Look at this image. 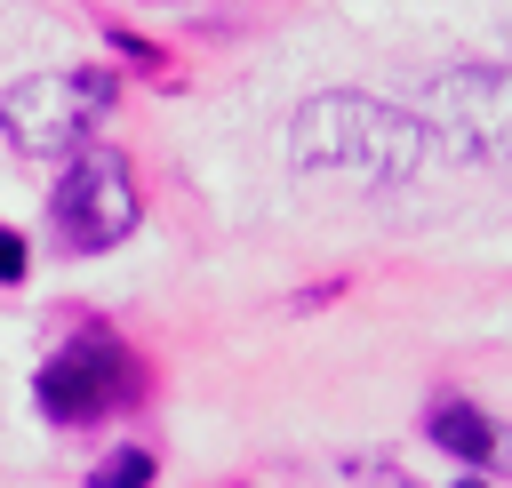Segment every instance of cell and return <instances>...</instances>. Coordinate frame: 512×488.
Instances as JSON below:
<instances>
[{
    "label": "cell",
    "instance_id": "obj_10",
    "mask_svg": "<svg viewBox=\"0 0 512 488\" xmlns=\"http://www.w3.org/2000/svg\"><path fill=\"white\" fill-rule=\"evenodd\" d=\"M504 48H512V24H504Z\"/></svg>",
    "mask_w": 512,
    "mask_h": 488
},
{
    "label": "cell",
    "instance_id": "obj_9",
    "mask_svg": "<svg viewBox=\"0 0 512 488\" xmlns=\"http://www.w3.org/2000/svg\"><path fill=\"white\" fill-rule=\"evenodd\" d=\"M456 488H488V480H456Z\"/></svg>",
    "mask_w": 512,
    "mask_h": 488
},
{
    "label": "cell",
    "instance_id": "obj_2",
    "mask_svg": "<svg viewBox=\"0 0 512 488\" xmlns=\"http://www.w3.org/2000/svg\"><path fill=\"white\" fill-rule=\"evenodd\" d=\"M104 112H112V72H96V64L24 72V80H8V96H0V128H8V144L32 152V160L80 152V144L104 128Z\"/></svg>",
    "mask_w": 512,
    "mask_h": 488
},
{
    "label": "cell",
    "instance_id": "obj_5",
    "mask_svg": "<svg viewBox=\"0 0 512 488\" xmlns=\"http://www.w3.org/2000/svg\"><path fill=\"white\" fill-rule=\"evenodd\" d=\"M112 400H128V360H120L112 336H72V344L40 368V408L64 416V424L104 416Z\"/></svg>",
    "mask_w": 512,
    "mask_h": 488
},
{
    "label": "cell",
    "instance_id": "obj_4",
    "mask_svg": "<svg viewBox=\"0 0 512 488\" xmlns=\"http://www.w3.org/2000/svg\"><path fill=\"white\" fill-rule=\"evenodd\" d=\"M48 224H56V240L80 248V256L128 240V232H136V176H128V160L104 152V144H80L72 168L56 176V192H48Z\"/></svg>",
    "mask_w": 512,
    "mask_h": 488
},
{
    "label": "cell",
    "instance_id": "obj_8",
    "mask_svg": "<svg viewBox=\"0 0 512 488\" xmlns=\"http://www.w3.org/2000/svg\"><path fill=\"white\" fill-rule=\"evenodd\" d=\"M0 280H24V240L0 232Z\"/></svg>",
    "mask_w": 512,
    "mask_h": 488
},
{
    "label": "cell",
    "instance_id": "obj_7",
    "mask_svg": "<svg viewBox=\"0 0 512 488\" xmlns=\"http://www.w3.org/2000/svg\"><path fill=\"white\" fill-rule=\"evenodd\" d=\"M144 480H152V456L144 448H120V456H104L88 472V488H144Z\"/></svg>",
    "mask_w": 512,
    "mask_h": 488
},
{
    "label": "cell",
    "instance_id": "obj_6",
    "mask_svg": "<svg viewBox=\"0 0 512 488\" xmlns=\"http://www.w3.org/2000/svg\"><path fill=\"white\" fill-rule=\"evenodd\" d=\"M424 432H432V448H448V456H464V464H488V456H496V432H488V416H480L472 400H432V408H424Z\"/></svg>",
    "mask_w": 512,
    "mask_h": 488
},
{
    "label": "cell",
    "instance_id": "obj_3",
    "mask_svg": "<svg viewBox=\"0 0 512 488\" xmlns=\"http://www.w3.org/2000/svg\"><path fill=\"white\" fill-rule=\"evenodd\" d=\"M424 136L456 160H512V64H448L424 88Z\"/></svg>",
    "mask_w": 512,
    "mask_h": 488
},
{
    "label": "cell",
    "instance_id": "obj_1",
    "mask_svg": "<svg viewBox=\"0 0 512 488\" xmlns=\"http://www.w3.org/2000/svg\"><path fill=\"white\" fill-rule=\"evenodd\" d=\"M432 136L416 112L384 104V96H360V88H328V96H304L296 120H288V160L296 176H352V184H408L424 168Z\"/></svg>",
    "mask_w": 512,
    "mask_h": 488
}]
</instances>
